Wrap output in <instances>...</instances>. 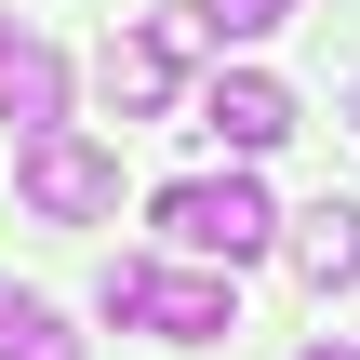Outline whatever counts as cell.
Instances as JSON below:
<instances>
[{
	"instance_id": "cell-1",
	"label": "cell",
	"mask_w": 360,
	"mask_h": 360,
	"mask_svg": "<svg viewBox=\"0 0 360 360\" xmlns=\"http://www.w3.org/2000/svg\"><path fill=\"white\" fill-rule=\"evenodd\" d=\"M107 321H147V334H174V347H227L240 334V294H227V267H147V254H107Z\"/></svg>"
},
{
	"instance_id": "cell-2",
	"label": "cell",
	"mask_w": 360,
	"mask_h": 360,
	"mask_svg": "<svg viewBox=\"0 0 360 360\" xmlns=\"http://www.w3.org/2000/svg\"><path fill=\"white\" fill-rule=\"evenodd\" d=\"M160 240L200 254V267H254V254L281 240V200H267L254 174H187V187H160Z\"/></svg>"
},
{
	"instance_id": "cell-3",
	"label": "cell",
	"mask_w": 360,
	"mask_h": 360,
	"mask_svg": "<svg viewBox=\"0 0 360 360\" xmlns=\"http://www.w3.org/2000/svg\"><path fill=\"white\" fill-rule=\"evenodd\" d=\"M13 200L53 214V227H94V214H120V147H94V134H40V147H13Z\"/></svg>"
},
{
	"instance_id": "cell-4",
	"label": "cell",
	"mask_w": 360,
	"mask_h": 360,
	"mask_svg": "<svg viewBox=\"0 0 360 360\" xmlns=\"http://www.w3.org/2000/svg\"><path fill=\"white\" fill-rule=\"evenodd\" d=\"M200 134H214V147H240V160H267V147L294 134V94H281L267 67H227V80L200 94Z\"/></svg>"
},
{
	"instance_id": "cell-5",
	"label": "cell",
	"mask_w": 360,
	"mask_h": 360,
	"mask_svg": "<svg viewBox=\"0 0 360 360\" xmlns=\"http://www.w3.org/2000/svg\"><path fill=\"white\" fill-rule=\"evenodd\" d=\"M94 94H107L120 120H147V107H174V27H120V40L94 53Z\"/></svg>"
},
{
	"instance_id": "cell-6",
	"label": "cell",
	"mask_w": 360,
	"mask_h": 360,
	"mask_svg": "<svg viewBox=\"0 0 360 360\" xmlns=\"http://www.w3.org/2000/svg\"><path fill=\"white\" fill-rule=\"evenodd\" d=\"M0 120H13V147L67 134V53H53V40H13V53H0Z\"/></svg>"
},
{
	"instance_id": "cell-7",
	"label": "cell",
	"mask_w": 360,
	"mask_h": 360,
	"mask_svg": "<svg viewBox=\"0 0 360 360\" xmlns=\"http://www.w3.org/2000/svg\"><path fill=\"white\" fill-rule=\"evenodd\" d=\"M294 267H307V294H347L360 281V200H307L294 214Z\"/></svg>"
},
{
	"instance_id": "cell-8",
	"label": "cell",
	"mask_w": 360,
	"mask_h": 360,
	"mask_svg": "<svg viewBox=\"0 0 360 360\" xmlns=\"http://www.w3.org/2000/svg\"><path fill=\"white\" fill-rule=\"evenodd\" d=\"M0 360H80L67 307H40V294H0Z\"/></svg>"
},
{
	"instance_id": "cell-9",
	"label": "cell",
	"mask_w": 360,
	"mask_h": 360,
	"mask_svg": "<svg viewBox=\"0 0 360 360\" xmlns=\"http://www.w3.org/2000/svg\"><path fill=\"white\" fill-rule=\"evenodd\" d=\"M281 13H294V0H200V40H227V53H240V40H267Z\"/></svg>"
},
{
	"instance_id": "cell-10",
	"label": "cell",
	"mask_w": 360,
	"mask_h": 360,
	"mask_svg": "<svg viewBox=\"0 0 360 360\" xmlns=\"http://www.w3.org/2000/svg\"><path fill=\"white\" fill-rule=\"evenodd\" d=\"M307 360H360V347H307Z\"/></svg>"
},
{
	"instance_id": "cell-11",
	"label": "cell",
	"mask_w": 360,
	"mask_h": 360,
	"mask_svg": "<svg viewBox=\"0 0 360 360\" xmlns=\"http://www.w3.org/2000/svg\"><path fill=\"white\" fill-rule=\"evenodd\" d=\"M0 53H13V27H0Z\"/></svg>"
},
{
	"instance_id": "cell-12",
	"label": "cell",
	"mask_w": 360,
	"mask_h": 360,
	"mask_svg": "<svg viewBox=\"0 0 360 360\" xmlns=\"http://www.w3.org/2000/svg\"><path fill=\"white\" fill-rule=\"evenodd\" d=\"M347 107H360V80H347Z\"/></svg>"
},
{
	"instance_id": "cell-13",
	"label": "cell",
	"mask_w": 360,
	"mask_h": 360,
	"mask_svg": "<svg viewBox=\"0 0 360 360\" xmlns=\"http://www.w3.org/2000/svg\"><path fill=\"white\" fill-rule=\"evenodd\" d=\"M0 294H13V281H0Z\"/></svg>"
}]
</instances>
